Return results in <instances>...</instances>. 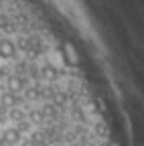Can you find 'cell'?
<instances>
[{
	"label": "cell",
	"mask_w": 144,
	"mask_h": 146,
	"mask_svg": "<svg viewBox=\"0 0 144 146\" xmlns=\"http://www.w3.org/2000/svg\"><path fill=\"white\" fill-rule=\"evenodd\" d=\"M4 10V0H0V12Z\"/></svg>",
	"instance_id": "cell-2"
},
{
	"label": "cell",
	"mask_w": 144,
	"mask_h": 146,
	"mask_svg": "<svg viewBox=\"0 0 144 146\" xmlns=\"http://www.w3.org/2000/svg\"><path fill=\"white\" fill-rule=\"evenodd\" d=\"M19 49H16V41L12 36H0V59L2 61H14L19 59Z\"/></svg>",
	"instance_id": "cell-1"
}]
</instances>
